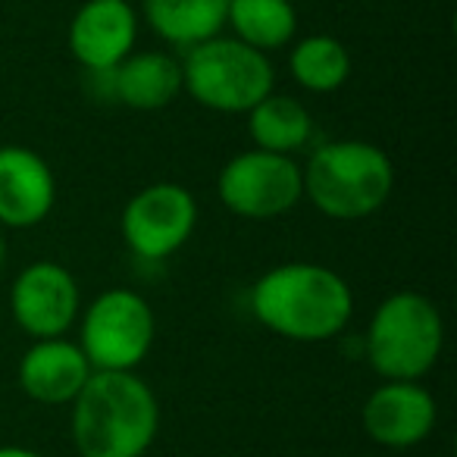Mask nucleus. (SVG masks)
Returning <instances> with one entry per match:
<instances>
[{
    "instance_id": "nucleus-8",
    "label": "nucleus",
    "mask_w": 457,
    "mask_h": 457,
    "mask_svg": "<svg viewBox=\"0 0 457 457\" xmlns=\"http://www.w3.org/2000/svg\"><path fill=\"white\" fill-rule=\"evenodd\" d=\"M197 226V201L179 182H151L122 207L120 232L138 261L160 263L188 245Z\"/></svg>"
},
{
    "instance_id": "nucleus-19",
    "label": "nucleus",
    "mask_w": 457,
    "mask_h": 457,
    "mask_svg": "<svg viewBox=\"0 0 457 457\" xmlns=\"http://www.w3.org/2000/svg\"><path fill=\"white\" fill-rule=\"evenodd\" d=\"M0 457H41V454L32 448H22V445H0Z\"/></svg>"
},
{
    "instance_id": "nucleus-1",
    "label": "nucleus",
    "mask_w": 457,
    "mask_h": 457,
    "mask_svg": "<svg viewBox=\"0 0 457 457\" xmlns=\"http://www.w3.org/2000/svg\"><path fill=\"white\" fill-rule=\"evenodd\" d=\"M248 304L263 329L304 345L342 336L354 317V292L345 276L307 261L267 270L251 288Z\"/></svg>"
},
{
    "instance_id": "nucleus-14",
    "label": "nucleus",
    "mask_w": 457,
    "mask_h": 457,
    "mask_svg": "<svg viewBox=\"0 0 457 457\" xmlns=\"http://www.w3.org/2000/svg\"><path fill=\"white\" fill-rule=\"evenodd\" d=\"M182 95V63L166 51L129 54L110 72V97L129 110L154 113Z\"/></svg>"
},
{
    "instance_id": "nucleus-13",
    "label": "nucleus",
    "mask_w": 457,
    "mask_h": 457,
    "mask_svg": "<svg viewBox=\"0 0 457 457\" xmlns=\"http://www.w3.org/2000/svg\"><path fill=\"white\" fill-rule=\"evenodd\" d=\"M95 373L88 357L82 354L79 342L60 338H35L20 357L16 379L20 388L35 401V404H72L88 376Z\"/></svg>"
},
{
    "instance_id": "nucleus-11",
    "label": "nucleus",
    "mask_w": 457,
    "mask_h": 457,
    "mask_svg": "<svg viewBox=\"0 0 457 457\" xmlns=\"http://www.w3.org/2000/svg\"><path fill=\"white\" fill-rule=\"evenodd\" d=\"M138 41V13L129 0H85L66 32L70 54L85 72H113Z\"/></svg>"
},
{
    "instance_id": "nucleus-9",
    "label": "nucleus",
    "mask_w": 457,
    "mask_h": 457,
    "mask_svg": "<svg viewBox=\"0 0 457 457\" xmlns=\"http://www.w3.org/2000/svg\"><path fill=\"white\" fill-rule=\"evenodd\" d=\"M10 313L29 338H60L79 323L82 288L57 261H35L13 279Z\"/></svg>"
},
{
    "instance_id": "nucleus-7",
    "label": "nucleus",
    "mask_w": 457,
    "mask_h": 457,
    "mask_svg": "<svg viewBox=\"0 0 457 457\" xmlns=\"http://www.w3.org/2000/svg\"><path fill=\"white\" fill-rule=\"evenodd\" d=\"M216 195L242 220H276L304 201V172L288 154L251 147L226 160L216 176Z\"/></svg>"
},
{
    "instance_id": "nucleus-2",
    "label": "nucleus",
    "mask_w": 457,
    "mask_h": 457,
    "mask_svg": "<svg viewBox=\"0 0 457 457\" xmlns=\"http://www.w3.org/2000/svg\"><path fill=\"white\" fill-rule=\"evenodd\" d=\"M70 426L82 457H145L160 432V401L138 373L95 370L72 401Z\"/></svg>"
},
{
    "instance_id": "nucleus-20",
    "label": "nucleus",
    "mask_w": 457,
    "mask_h": 457,
    "mask_svg": "<svg viewBox=\"0 0 457 457\" xmlns=\"http://www.w3.org/2000/svg\"><path fill=\"white\" fill-rule=\"evenodd\" d=\"M4 263H7V242H4V232H0V273H4Z\"/></svg>"
},
{
    "instance_id": "nucleus-10",
    "label": "nucleus",
    "mask_w": 457,
    "mask_h": 457,
    "mask_svg": "<svg viewBox=\"0 0 457 457\" xmlns=\"http://www.w3.org/2000/svg\"><path fill=\"white\" fill-rule=\"evenodd\" d=\"M438 407L432 392L417 379H386L363 401V429L382 448H413L436 429Z\"/></svg>"
},
{
    "instance_id": "nucleus-3",
    "label": "nucleus",
    "mask_w": 457,
    "mask_h": 457,
    "mask_svg": "<svg viewBox=\"0 0 457 457\" xmlns=\"http://www.w3.org/2000/svg\"><path fill=\"white\" fill-rule=\"evenodd\" d=\"M304 197L329 220H367L386 207L395 188L392 157L373 141H326L307 157Z\"/></svg>"
},
{
    "instance_id": "nucleus-5",
    "label": "nucleus",
    "mask_w": 457,
    "mask_h": 457,
    "mask_svg": "<svg viewBox=\"0 0 457 457\" xmlns=\"http://www.w3.org/2000/svg\"><path fill=\"white\" fill-rule=\"evenodd\" d=\"M182 91L213 113H248L273 91L276 70L267 54L232 35H216L182 54Z\"/></svg>"
},
{
    "instance_id": "nucleus-17",
    "label": "nucleus",
    "mask_w": 457,
    "mask_h": 457,
    "mask_svg": "<svg viewBox=\"0 0 457 457\" xmlns=\"http://www.w3.org/2000/svg\"><path fill=\"white\" fill-rule=\"evenodd\" d=\"M226 29L261 54L282 51L298 35V10L292 0H228Z\"/></svg>"
},
{
    "instance_id": "nucleus-4",
    "label": "nucleus",
    "mask_w": 457,
    "mask_h": 457,
    "mask_svg": "<svg viewBox=\"0 0 457 457\" xmlns=\"http://www.w3.org/2000/svg\"><path fill=\"white\" fill-rule=\"evenodd\" d=\"M445 323L420 292H395L373 311L363 336L367 361L382 379H423L438 363Z\"/></svg>"
},
{
    "instance_id": "nucleus-16",
    "label": "nucleus",
    "mask_w": 457,
    "mask_h": 457,
    "mask_svg": "<svg viewBox=\"0 0 457 457\" xmlns=\"http://www.w3.org/2000/svg\"><path fill=\"white\" fill-rule=\"evenodd\" d=\"M248 135L254 141V147L273 154H288L307 147V141L313 138V116L298 97L292 95H276L270 91L257 107H251L248 113Z\"/></svg>"
},
{
    "instance_id": "nucleus-21",
    "label": "nucleus",
    "mask_w": 457,
    "mask_h": 457,
    "mask_svg": "<svg viewBox=\"0 0 457 457\" xmlns=\"http://www.w3.org/2000/svg\"><path fill=\"white\" fill-rule=\"evenodd\" d=\"M129 4H132V0H129Z\"/></svg>"
},
{
    "instance_id": "nucleus-15",
    "label": "nucleus",
    "mask_w": 457,
    "mask_h": 457,
    "mask_svg": "<svg viewBox=\"0 0 457 457\" xmlns=\"http://www.w3.org/2000/svg\"><path fill=\"white\" fill-rule=\"evenodd\" d=\"M141 10L151 32L185 54L222 35L228 0H141Z\"/></svg>"
},
{
    "instance_id": "nucleus-6",
    "label": "nucleus",
    "mask_w": 457,
    "mask_h": 457,
    "mask_svg": "<svg viewBox=\"0 0 457 457\" xmlns=\"http://www.w3.org/2000/svg\"><path fill=\"white\" fill-rule=\"evenodd\" d=\"M157 338V317L145 295L107 288L79 313V348L91 370L135 373Z\"/></svg>"
},
{
    "instance_id": "nucleus-18",
    "label": "nucleus",
    "mask_w": 457,
    "mask_h": 457,
    "mask_svg": "<svg viewBox=\"0 0 457 457\" xmlns=\"http://www.w3.org/2000/svg\"><path fill=\"white\" fill-rule=\"evenodd\" d=\"M288 72L311 95H332L351 79V54L332 35H307L288 54Z\"/></svg>"
},
{
    "instance_id": "nucleus-12",
    "label": "nucleus",
    "mask_w": 457,
    "mask_h": 457,
    "mask_svg": "<svg viewBox=\"0 0 457 457\" xmlns=\"http://www.w3.org/2000/svg\"><path fill=\"white\" fill-rule=\"evenodd\" d=\"M57 179L38 151L26 145L0 147V226L32 228L51 216Z\"/></svg>"
}]
</instances>
